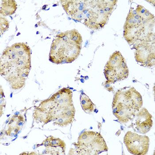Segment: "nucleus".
Wrapping results in <instances>:
<instances>
[{
  "label": "nucleus",
  "instance_id": "4",
  "mask_svg": "<svg viewBox=\"0 0 155 155\" xmlns=\"http://www.w3.org/2000/svg\"><path fill=\"white\" fill-rule=\"evenodd\" d=\"M75 113L72 92L64 88L42 101L35 110L33 116L45 124L54 121V125L65 127L73 122Z\"/></svg>",
  "mask_w": 155,
  "mask_h": 155
},
{
  "label": "nucleus",
  "instance_id": "1",
  "mask_svg": "<svg viewBox=\"0 0 155 155\" xmlns=\"http://www.w3.org/2000/svg\"><path fill=\"white\" fill-rule=\"evenodd\" d=\"M117 1H61L66 13L90 29L103 28L115 8Z\"/></svg>",
  "mask_w": 155,
  "mask_h": 155
},
{
  "label": "nucleus",
  "instance_id": "2",
  "mask_svg": "<svg viewBox=\"0 0 155 155\" xmlns=\"http://www.w3.org/2000/svg\"><path fill=\"white\" fill-rule=\"evenodd\" d=\"M31 51L24 43H18L8 47L1 57L0 73L13 89L25 86L31 69Z\"/></svg>",
  "mask_w": 155,
  "mask_h": 155
},
{
  "label": "nucleus",
  "instance_id": "14",
  "mask_svg": "<svg viewBox=\"0 0 155 155\" xmlns=\"http://www.w3.org/2000/svg\"><path fill=\"white\" fill-rule=\"evenodd\" d=\"M80 100L82 107L85 112L90 114L93 112L95 105L87 96L82 93L80 95Z\"/></svg>",
  "mask_w": 155,
  "mask_h": 155
},
{
  "label": "nucleus",
  "instance_id": "12",
  "mask_svg": "<svg viewBox=\"0 0 155 155\" xmlns=\"http://www.w3.org/2000/svg\"><path fill=\"white\" fill-rule=\"evenodd\" d=\"M16 1L12 0H1L0 13L4 16L12 15L16 12L17 9Z\"/></svg>",
  "mask_w": 155,
  "mask_h": 155
},
{
  "label": "nucleus",
  "instance_id": "13",
  "mask_svg": "<svg viewBox=\"0 0 155 155\" xmlns=\"http://www.w3.org/2000/svg\"><path fill=\"white\" fill-rule=\"evenodd\" d=\"M24 117L21 114L13 116L8 123V129L6 134L10 135L12 132L17 134L21 129V126L23 124Z\"/></svg>",
  "mask_w": 155,
  "mask_h": 155
},
{
  "label": "nucleus",
  "instance_id": "7",
  "mask_svg": "<svg viewBox=\"0 0 155 155\" xmlns=\"http://www.w3.org/2000/svg\"><path fill=\"white\" fill-rule=\"evenodd\" d=\"M75 145L76 152L79 155H98L108 151L105 140L100 133L96 132L82 133Z\"/></svg>",
  "mask_w": 155,
  "mask_h": 155
},
{
  "label": "nucleus",
  "instance_id": "9",
  "mask_svg": "<svg viewBox=\"0 0 155 155\" xmlns=\"http://www.w3.org/2000/svg\"><path fill=\"white\" fill-rule=\"evenodd\" d=\"M124 143L129 152L133 155H146L149 151V138L147 136L128 131L124 137Z\"/></svg>",
  "mask_w": 155,
  "mask_h": 155
},
{
  "label": "nucleus",
  "instance_id": "11",
  "mask_svg": "<svg viewBox=\"0 0 155 155\" xmlns=\"http://www.w3.org/2000/svg\"><path fill=\"white\" fill-rule=\"evenodd\" d=\"M42 144L46 147V151L48 154H65V143L59 138H55L51 136L48 137Z\"/></svg>",
  "mask_w": 155,
  "mask_h": 155
},
{
  "label": "nucleus",
  "instance_id": "5",
  "mask_svg": "<svg viewBox=\"0 0 155 155\" xmlns=\"http://www.w3.org/2000/svg\"><path fill=\"white\" fill-rule=\"evenodd\" d=\"M82 42V36L76 29L58 34L51 44L50 61L57 64L72 63L79 56Z\"/></svg>",
  "mask_w": 155,
  "mask_h": 155
},
{
  "label": "nucleus",
  "instance_id": "6",
  "mask_svg": "<svg viewBox=\"0 0 155 155\" xmlns=\"http://www.w3.org/2000/svg\"><path fill=\"white\" fill-rule=\"evenodd\" d=\"M142 105V96L134 88H123L114 96L113 112L119 121L125 124L133 119Z\"/></svg>",
  "mask_w": 155,
  "mask_h": 155
},
{
  "label": "nucleus",
  "instance_id": "15",
  "mask_svg": "<svg viewBox=\"0 0 155 155\" xmlns=\"http://www.w3.org/2000/svg\"><path fill=\"white\" fill-rule=\"evenodd\" d=\"M9 27V23L6 19L5 18H1V33L4 32L5 31L8 29Z\"/></svg>",
  "mask_w": 155,
  "mask_h": 155
},
{
  "label": "nucleus",
  "instance_id": "16",
  "mask_svg": "<svg viewBox=\"0 0 155 155\" xmlns=\"http://www.w3.org/2000/svg\"><path fill=\"white\" fill-rule=\"evenodd\" d=\"M0 101H1V113H2V110L6 106V103H5V95L4 94L3 91L2 89L1 88V93H0Z\"/></svg>",
  "mask_w": 155,
  "mask_h": 155
},
{
  "label": "nucleus",
  "instance_id": "10",
  "mask_svg": "<svg viewBox=\"0 0 155 155\" xmlns=\"http://www.w3.org/2000/svg\"><path fill=\"white\" fill-rule=\"evenodd\" d=\"M152 117V115L148 110L143 108L140 110L131 120L132 121V127L140 134H146L153 126Z\"/></svg>",
  "mask_w": 155,
  "mask_h": 155
},
{
  "label": "nucleus",
  "instance_id": "8",
  "mask_svg": "<svg viewBox=\"0 0 155 155\" xmlns=\"http://www.w3.org/2000/svg\"><path fill=\"white\" fill-rule=\"evenodd\" d=\"M129 72L125 58L116 51L111 55L104 69V74L108 83L113 84L126 79Z\"/></svg>",
  "mask_w": 155,
  "mask_h": 155
},
{
  "label": "nucleus",
  "instance_id": "3",
  "mask_svg": "<svg viewBox=\"0 0 155 155\" xmlns=\"http://www.w3.org/2000/svg\"><path fill=\"white\" fill-rule=\"evenodd\" d=\"M124 38L135 49L155 45V17L141 5L131 6L124 26Z\"/></svg>",
  "mask_w": 155,
  "mask_h": 155
}]
</instances>
